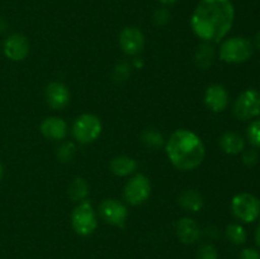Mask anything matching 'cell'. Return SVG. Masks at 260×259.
<instances>
[{
  "label": "cell",
  "instance_id": "6da1fadb",
  "mask_svg": "<svg viewBox=\"0 0 260 259\" xmlns=\"http://www.w3.org/2000/svg\"><path fill=\"white\" fill-rule=\"evenodd\" d=\"M235 20L231 0H200L190 15V28L203 42L218 43L229 35Z\"/></svg>",
  "mask_w": 260,
  "mask_h": 259
},
{
  "label": "cell",
  "instance_id": "7a4b0ae2",
  "mask_svg": "<svg viewBox=\"0 0 260 259\" xmlns=\"http://www.w3.org/2000/svg\"><path fill=\"white\" fill-rule=\"evenodd\" d=\"M165 151L170 163L182 172L197 169L206 156L202 139L187 128H179L170 135L165 142Z\"/></svg>",
  "mask_w": 260,
  "mask_h": 259
},
{
  "label": "cell",
  "instance_id": "3957f363",
  "mask_svg": "<svg viewBox=\"0 0 260 259\" xmlns=\"http://www.w3.org/2000/svg\"><path fill=\"white\" fill-rule=\"evenodd\" d=\"M254 46L248 38L230 37L221 43L218 48V57L228 63H243L253 56Z\"/></svg>",
  "mask_w": 260,
  "mask_h": 259
},
{
  "label": "cell",
  "instance_id": "277c9868",
  "mask_svg": "<svg viewBox=\"0 0 260 259\" xmlns=\"http://www.w3.org/2000/svg\"><path fill=\"white\" fill-rule=\"evenodd\" d=\"M103 124L98 116L93 113H83L75 118L73 123V136L79 144H91L99 139Z\"/></svg>",
  "mask_w": 260,
  "mask_h": 259
},
{
  "label": "cell",
  "instance_id": "5b68a950",
  "mask_svg": "<svg viewBox=\"0 0 260 259\" xmlns=\"http://www.w3.org/2000/svg\"><path fill=\"white\" fill-rule=\"evenodd\" d=\"M71 226L80 236H89L98 228L96 212L89 201L78 203L71 212Z\"/></svg>",
  "mask_w": 260,
  "mask_h": 259
},
{
  "label": "cell",
  "instance_id": "8992f818",
  "mask_svg": "<svg viewBox=\"0 0 260 259\" xmlns=\"http://www.w3.org/2000/svg\"><path fill=\"white\" fill-rule=\"evenodd\" d=\"M231 211L238 220L254 222L260 216V200L251 193H239L231 201Z\"/></svg>",
  "mask_w": 260,
  "mask_h": 259
},
{
  "label": "cell",
  "instance_id": "52a82bcc",
  "mask_svg": "<svg viewBox=\"0 0 260 259\" xmlns=\"http://www.w3.org/2000/svg\"><path fill=\"white\" fill-rule=\"evenodd\" d=\"M233 113L240 121L256 118L260 114V91L256 89L244 90L234 102Z\"/></svg>",
  "mask_w": 260,
  "mask_h": 259
},
{
  "label": "cell",
  "instance_id": "ba28073f",
  "mask_svg": "<svg viewBox=\"0 0 260 259\" xmlns=\"http://www.w3.org/2000/svg\"><path fill=\"white\" fill-rule=\"evenodd\" d=\"M151 195V183L145 174H135L123 188V197L128 205L140 206Z\"/></svg>",
  "mask_w": 260,
  "mask_h": 259
},
{
  "label": "cell",
  "instance_id": "9c48e42d",
  "mask_svg": "<svg viewBox=\"0 0 260 259\" xmlns=\"http://www.w3.org/2000/svg\"><path fill=\"white\" fill-rule=\"evenodd\" d=\"M99 216L106 223L116 228H123L128 217L127 207L116 198H107L99 205Z\"/></svg>",
  "mask_w": 260,
  "mask_h": 259
},
{
  "label": "cell",
  "instance_id": "30bf717a",
  "mask_svg": "<svg viewBox=\"0 0 260 259\" xmlns=\"http://www.w3.org/2000/svg\"><path fill=\"white\" fill-rule=\"evenodd\" d=\"M118 43L121 50L128 56H136L145 47V36L139 27L127 25L119 32Z\"/></svg>",
  "mask_w": 260,
  "mask_h": 259
},
{
  "label": "cell",
  "instance_id": "8fae6325",
  "mask_svg": "<svg viewBox=\"0 0 260 259\" xmlns=\"http://www.w3.org/2000/svg\"><path fill=\"white\" fill-rule=\"evenodd\" d=\"M3 51L10 61H23L29 53L28 38L22 33H12L5 38Z\"/></svg>",
  "mask_w": 260,
  "mask_h": 259
},
{
  "label": "cell",
  "instance_id": "7c38bea8",
  "mask_svg": "<svg viewBox=\"0 0 260 259\" xmlns=\"http://www.w3.org/2000/svg\"><path fill=\"white\" fill-rule=\"evenodd\" d=\"M230 102V95L222 84H212L208 86L205 91V104L210 111L215 113L223 112L229 106Z\"/></svg>",
  "mask_w": 260,
  "mask_h": 259
},
{
  "label": "cell",
  "instance_id": "4fadbf2b",
  "mask_svg": "<svg viewBox=\"0 0 260 259\" xmlns=\"http://www.w3.org/2000/svg\"><path fill=\"white\" fill-rule=\"evenodd\" d=\"M46 102L55 111L63 109L70 103V90L61 81H51L45 90Z\"/></svg>",
  "mask_w": 260,
  "mask_h": 259
},
{
  "label": "cell",
  "instance_id": "5bb4252c",
  "mask_svg": "<svg viewBox=\"0 0 260 259\" xmlns=\"http://www.w3.org/2000/svg\"><path fill=\"white\" fill-rule=\"evenodd\" d=\"M175 234L180 243L185 245L197 243L202 236V230L197 221L192 217H182L175 223Z\"/></svg>",
  "mask_w": 260,
  "mask_h": 259
},
{
  "label": "cell",
  "instance_id": "9a60e30c",
  "mask_svg": "<svg viewBox=\"0 0 260 259\" xmlns=\"http://www.w3.org/2000/svg\"><path fill=\"white\" fill-rule=\"evenodd\" d=\"M40 131L43 137L51 141H61L68 136V123L60 117H47L42 121Z\"/></svg>",
  "mask_w": 260,
  "mask_h": 259
},
{
  "label": "cell",
  "instance_id": "2e32d148",
  "mask_svg": "<svg viewBox=\"0 0 260 259\" xmlns=\"http://www.w3.org/2000/svg\"><path fill=\"white\" fill-rule=\"evenodd\" d=\"M221 150L228 155H238L245 150V139L238 132L228 131L218 140Z\"/></svg>",
  "mask_w": 260,
  "mask_h": 259
},
{
  "label": "cell",
  "instance_id": "e0dca14e",
  "mask_svg": "<svg viewBox=\"0 0 260 259\" xmlns=\"http://www.w3.org/2000/svg\"><path fill=\"white\" fill-rule=\"evenodd\" d=\"M178 205L190 213L200 212L205 205V198L198 190L185 189L178 196Z\"/></svg>",
  "mask_w": 260,
  "mask_h": 259
},
{
  "label": "cell",
  "instance_id": "ac0fdd59",
  "mask_svg": "<svg viewBox=\"0 0 260 259\" xmlns=\"http://www.w3.org/2000/svg\"><path fill=\"white\" fill-rule=\"evenodd\" d=\"M109 169L117 177H129L137 170V161L127 155L114 156L109 163Z\"/></svg>",
  "mask_w": 260,
  "mask_h": 259
},
{
  "label": "cell",
  "instance_id": "d6986e66",
  "mask_svg": "<svg viewBox=\"0 0 260 259\" xmlns=\"http://www.w3.org/2000/svg\"><path fill=\"white\" fill-rule=\"evenodd\" d=\"M216 58V50L213 47V43L203 42L198 45L194 53V63L198 69L207 70L213 65Z\"/></svg>",
  "mask_w": 260,
  "mask_h": 259
},
{
  "label": "cell",
  "instance_id": "ffe728a7",
  "mask_svg": "<svg viewBox=\"0 0 260 259\" xmlns=\"http://www.w3.org/2000/svg\"><path fill=\"white\" fill-rule=\"evenodd\" d=\"M68 195L73 202H83L86 201L89 196V184L84 178H75L70 183L68 189Z\"/></svg>",
  "mask_w": 260,
  "mask_h": 259
},
{
  "label": "cell",
  "instance_id": "44dd1931",
  "mask_svg": "<svg viewBox=\"0 0 260 259\" xmlns=\"http://www.w3.org/2000/svg\"><path fill=\"white\" fill-rule=\"evenodd\" d=\"M141 141L147 149L157 150L165 145L164 136L156 128H147L142 132Z\"/></svg>",
  "mask_w": 260,
  "mask_h": 259
},
{
  "label": "cell",
  "instance_id": "7402d4cb",
  "mask_svg": "<svg viewBox=\"0 0 260 259\" xmlns=\"http://www.w3.org/2000/svg\"><path fill=\"white\" fill-rule=\"evenodd\" d=\"M225 235L228 238V240L231 244H234V245H243V244H245L246 238H248L244 226L236 222L228 225V228L225 230Z\"/></svg>",
  "mask_w": 260,
  "mask_h": 259
},
{
  "label": "cell",
  "instance_id": "603a6c76",
  "mask_svg": "<svg viewBox=\"0 0 260 259\" xmlns=\"http://www.w3.org/2000/svg\"><path fill=\"white\" fill-rule=\"evenodd\" d=\"M76 154V147L75 145L71 141L63 142L60 147L57 149L56 156H57L58 161L61 163H70L74 159Z\"/></svg>",
  "mask_w": 260,
  "mask_h": 259
},
{
  "label": "cell",
  "instance_id": "cb8c5ba5",
  "mask_svg": "<svg viewBox=\"0 0 260 259\" xmlns=\"http://www.w3.org/2000/svg\"><path fill=\"white\" fill-rule=\"evenodd\" d=\"M170 18H172V14H170V10L167 7L157 8L154 14H152V23L156 27H164L169 23Z\"/></svg>",
  "mask_w": 260,
  "mask_h": 259
},
{
  "label": "cell",
  "instance_id": "d4e9b609",
  "mask_svg": "<svg viewBox=\"0 0 260 259\" xmlns=\"http://www.w3.org/2000/svg\"><path fill=\"white\" fill-rule=\"evenodd\" d=\"M246 136H248L249 142L253 146L260 147V119H255L249 124Z\"/></svg>",
  "mask_w": 260,
  "mask_h": 259
},
{
  "label": "cell",
  "instance_id": "484cf974",
  "mask_svg": "<svg viewBox=\"0 0 260 259\" xmlns=\"http://www.w3.org/2000/svg\"><path fill=\"white\" fill-rule=\"evenodd\" d=\"M197 259H218V251L215 245L205 243L197 249Z\"/></svg>",
  "mask_w": 260,
  "mask_h": 259
},
{
  "label": "cell",
  "instance_id": "4316f807",
  "mask_svg": "<svg viewBox=\"0 0 260 259\" xmlns=\"http://www.w3.org/2000/svg\"><path fill=\"white\" fill-rule=\"evenodd\" d=\"M129 76V66L126 62H122L119 65L116 66V70H114V79L118 81L127 80V78Z\"/></svg>",
  "mask_w": 260,
  "mask_h": 259
},
{
  "label": "cell",
  "instance_id": "83f0119b",
  "mask_svg": "<svg viewBox=\"0 0 260 259\" xmlns=\"http://www.w3.org/2000/svg\"><path fill=\"white\" fill-rule=\"evenodd\" d=\"M259 160V154L256 152V150H244L243 151V161L244 164L248 165V167H253L258 163Z\"/></svg>",
  "mask_w": 260,
  "mask_h": 259
},
{
  "label": "cell",
  "instance_id": "f1b7e54d",
  "mask_svg": "<svg viewBox=\"0 0 260 259\" xmlns=\"http://www.w3.org/2000/svg\"><path fill=\"white\" fill-rule=\"evenodd\" d=\"M239 259H260V253L256 249L246 248L241 251Z\"/></svg>",
  "mask_w": 260,
  "mask_h": 259
},
{
  "label": "cell",
  "instance_id": "f546056e",
  "mask_svg": "<svg viewBox=\"0 0 260 259\" xmlns=\"http://www.w3.org/2000/svg\"><path fill=\"white\" fill-rule=\"evenodd\" d=\"M159 2L162 7H169V5H174L175 3H178V0H156Z\"/></svg>",
  "mask_w": 260,
  "mask_h": 259
},
{
  "label": "cell",
  "instance_id": "4dcf8cb0",
  "mask_svg": "<svg viewBox=\"0 0 260 259\" xmlns=\"http://www.w3.org/2000/svg\"><path fill=\"white\" fill-rule=\"evenodd\" d=\"M255 243H256V245L260 248V222L258 223V226H256V230H255Z\"/></svg>",
  "mask_w": 260,
  "mask_h": 259
},
{
  "label": "cell",
  "instance_id": "1f68e13d",
  "mask_svg": "<svg viewBox=\"0 0 260 259\" xmlns=\"http://www.w3.org/2000/svg\"><path fill=\"white\" fill-rule=\"evenodd\" d=\"M255 46H256V48L260 51V30L256 33V36H255Z\"/></svg>",
  "mask_w": 260,
  "mask_h": 259
},
{
  "label": "cell",
  "instance_id": "d6a6232c",
  "mask_svg": "<svg viewBox=\"0 0 260 259\" xmlns=\"http://www.w3.org/2000/svg\"><path fill=\"white\" fill-rule=\"evenodd\" d=\"M3 175H4V167H3V164L0 163V182H2L3 179Z\"/></svg>",
  "mask_w": 260,
  "mask_h": 259
}]
</instances>
